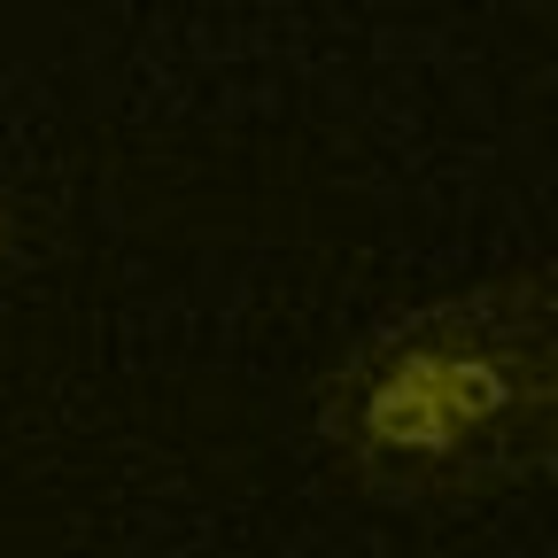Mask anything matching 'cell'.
Here are the masks:
<instances>
[{"instance_id": "2", "label": "cell", "mask_w": 558, "mask_h": 558, "mask_svg": "<svg viewBox=\"0 0 558 558\" xmlns=\"http://www.w3.org/2000/svg\"><path fill=\"white\" fill-rule=\"evenodd\" d=\"M16 248H24V218H16V202L0 194V279H9V264H16Z\"/></svg>"}, {"instance_id": "1", "label": "cell", "mask_w": 558, "mask_h": 558, "mask_svg": "<svg viewBox=\"0 0 558 558\" xmlns=\"http://www.w3.org/2000/svg\"><path fill=\"white\" fill-rule=\"evenodd\" d=\"M311 427L349 488L403 512H458L543 481L558 458L550 271H497L380 318L318 380Z\"/></svg>"}]
</instances>
